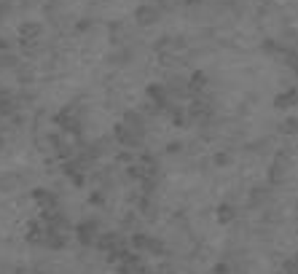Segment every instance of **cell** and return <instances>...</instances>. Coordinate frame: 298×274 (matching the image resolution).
<instances>
[{
  "mask_svg": "<svg viewBox=\"0 0 298 274\" xmlns=\"http://www.w3.org/2000/svg\"><path fill=\"white\" fill-rule=\"evenodd\" d=\"M215 162H217V164H223V167H226V164L231 162V156H228V153H217V156H215Z\"/></svg>",
  "mask_w": 298,
  "mask_h": 274,
  "instance_id": "5",
  "label": "cell"
},
{
  "mask_svg": "<svg viewBox=\"0 0 298 274\" xmlns=\"http://www.w3.org/2000/svg\"><path fill=\"white\" fill-rule=\"evenodd\" d=\"M110 30H113V32H110L113 43H124V41H127V35H129V32L124 30V25H121V22H116V25H113Z\"/></svg>",
  "mask_w": 298,
  "mask_h": 274,
  "instance_id": "3",
  "label": "cell"
},
{
  "mask_svg": "<svg viewBox=\"0 0 298 274\" xmlns=\"http://www.w3.org/2000/svg\"><path fill=\"white\" fill-rule=\"evenodd\" d=\"M282 129H285L288 135H296V132H298V118H290L288 124H282Z\"/></svg>",
  "mask_w": 298,
  "mask_h": 274,
  "instance_id": "4",
  "label": "cell"
},
{
  "mask_svg": "<svg viewBox=\"0 0 298 274\" xmlns=\"http://www.w3.org/2000/svg\"><path fill=\"white\" fill-rule=\"evenodd\" d=\"M274 105H277V108H293V105H298V89H290V91H285V94H279L277 100H274Z\"/></svg>",
  "mask_w": 298,
  "mask_h": 274,
  "instance_id": "2",
  "label": "cell"
},
{
  "mask_svg": "<svg viewBox=\"0 0 298 274\" xmlns=\"http://www.w3.org/2000/svg\"><path fill=\"white\" fill-rule=\"evenodd\" d=\"M135 19L140 27H148V25H156L159 19V11L153 8V5H140V8L135 11Z\"/></svg>",
  "mask_w": 298,
  "mask_h": 274,
  "instance_id": "1",
  "label": "cell"
}]
</instances>
